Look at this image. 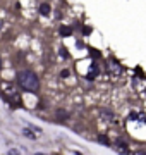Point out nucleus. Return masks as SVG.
<instances>
[{
	"label": "nucleus",
	"instance_id": "f257e3e1",
	"mask_svg": "<svg viewBox=\"0 0 146 155\" xmlns=\"http://www.w3.org/2000/svg\"><path fill=\"white\" fill-rule=\"evenodd\" d=\"M17 83H19V86L23 90L31 91V93H34V91L40 88L38 76H36L33 71H29V69H24V71H21L17 74Z\"/></svg>",
	"mask_w": 146,
	"mask_h": 155
},
{
	"label": "nucleus",
	"instance_id": "f03ea898",
	"mask_svg": "<svg viewBox=\"0 0 146 155\" xmlns=\"http://www.w3.org/2000/svg\"><path fill=\"white\" fill-rule=\"evenodd\" d=\"M2 91H4V95H5L11 102H14V104H17V105L21 104V100H19V93H17L16 86H14L12 83L4 81V83H2Z\"/></svg>",
	"mask_w": 146,
	"mask_h": 155
},
{
	"label": "nucleus",
	"instance_id": "7ed1b4c3",
	"mask_svg": "<svg viewBox=\"0 0 146 155\" xmlns=\"http://www.w3.org/2000/svg\"><path fill=\"white\" fill-rule=\"evenodd\" d=\"M96 74H98V66L96 64H91L90 71H88V79H95Z\"/></svg>",
	"mask_w": 146,
	"mask_h": 155
},
{
	"label": "nucleus",
	"instance_id": "20e7f679",
	"mask_svg": "<svg viewBox=\"0 0 146 155\" xmlns=\"http://www.w3.org/2000/svg\"><path fill=\"white\" fill-rule=\"evenodd\" d=\"M110 69H112L113 74H120V71H122V67L119 66L115 61H110Z\"/></svg>",
	"mask_w": 146,
	"mask_h": 155
},
{
	"label": "nucleus",
	"instance_id": "39448f33",
	"mask_svg": "<svg viewBox=\"0 0 146 155\" xmlns=\"http://www.w3.org/2000/svg\"><path fill=\"white\" fill-rule=\"evenodd\" d=\"M40 12H41L43 16H48V14H50V5H48V4H41V7H40Z\"/></svg>",
	"mask_w": 146,
	"mask_h": 155
},
{
	"label": "nucleus",
	"instance_id": "423d86ee",
	"mask_svg": "<svg viewBox=\"0 0 146 155\" xmlns=\"http://www.w3.org/2000/svg\"><path fill=\"white\" fill-rule=\"evenodd\" d=\"M71 33H72V28H69V26H64V28L60 29V35H62V36H69Z\"/></svg>",
	"mask_w": 146,
	"mask_h": 155
},
{
	"label": "nucleus",
	"instance_id": "0eeeda50",
	"mask_svg": "<svg viewBox=\"0 0 146 155\" xmlns=\"http://www.w3.org/2000/svg\"><path fill=\"white\" fill-rule=\"evenodd\" d=\"M117 150H120V152H129V150H127V145L122 143V141H120V143L117 141Z\"/></svg>",
	"mask_w": 146,
	"mask_h": 155
},
{
	"label": "nucleus",
	"instance_id": "6e6552de",
	"mask_svg": "<svg viewBox=\"0 0 146 155\" xmlns=\"http://www.w3.org/2000/svg\"><path fill=\"white\" fill-rule=\"evenodd\" d=\"M23 133L26 134V136H28V138H34V134H31V133H29V131H28V129H24Z\"/></svg>",
	"mask_w": 146,
	"mask_h": 155
},
{
	"label": "nucleus",
	"instance_id": "1a4fd4ad",
	"mask_svg": "<svg viewBox=\"0 0 146 155\" xmlns=\"http://www.w3.org/2000/svg\"><path fill=\"white\" fill-rule=\"evenodd\" d=\"M98 140H100L101 143H105V145H107V143H108V140H107V138H105V136H100V138H98Z\"/></svg>",
	"mask_w": 146,
	"mask_h": 155
},
{
	"label": "nucleus",
	"instance_id": "9d476101",
	"mask_svg": "<svg viewBox=\"0 0 146 155\" xmlns=\"http://www.w3.org/2000/svg\"><path fill=\"white\" fill-rule=\"evenodd\" d=\"M0 67H2V61H0Z\"/></svg>",
	"mask_w": 146,
	"mask_h": 155
}]
</instances>
